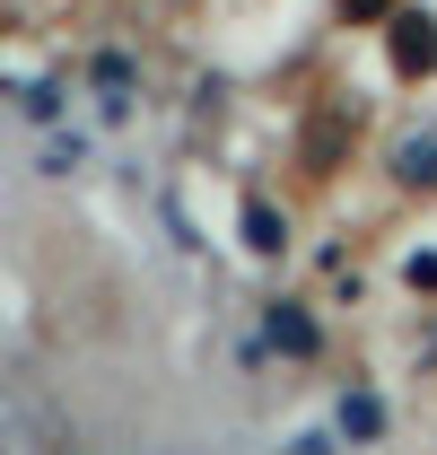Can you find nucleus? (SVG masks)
Segmentation results:
<instances>
[{
  "mask_svg": "<svg viewBox=\"0 0 437 455\" xmlns=\"http://www.w3.org/2000/svg\"><path fill=\"white\" fill-rule=\"evenodd\" d=\"M402 184H437V140H402Z\"/></svg>",
  "mask_w": 437,
  "mask_h": 455,
  "instance_id": "obj_4",
  "label": "nucleus"
},
{
  "mask_svg": "<svg viewBox=\"0 0 437 455\" xmlns=\"http://www.w3.org/2000/svg\"><path fill=\"white\" fill-rule=\"evenodd\" d=\"M385 27H393V36H385V44H393V70H402V79H429L437 70V18L429 9H393Z\"/></svg>",
  "mask_w": 437,
  "mask_h": 455,
  "instance_id": "obj_1",
  "label": "nucleus"
},
{
  "mask_svg": "<svg viewBox=\"0 0 437 455\" xmlns=\"http://www.w3.org/2000/svg\"><path fill=\"white\" fill-rule=\"evenodd\" d=\"M341 429H350V438H377V429H385V403L377 395H350V403H341Z\"/></svg>",
  "mask_w": 437,
  "mask_h": 455,
  "instance_id": "obj_3",
  "label": "nucleus"
},
{
  "mask_svg": "<svg viewBox=\"0 0 437 455\" xmlns=\"http://www.w3.org/2000/svg\"><path fill=\"white\" fill-rule=\"evenodd\" d=\"M245 245H263V254L280 245V220H272V211H245Z\"/></svg>",
  "mask_w": 437,
  "mask_h": 455,
  "instance_id": "obj_5",
  "label": "nucleus"
},
{
  "mask_svg": "<svg viewBox=\"0 0 437 455\" xmlns=\"http://www.w3.org/2000/svg\"><path fill=\"white\" fill-rule=\"evenodd\" d=\"M411 289H437V254H411Z\"/></svg>",
  "mask_w": 437,
  "mask_h": 455,
  "instance_id": "obj_7",
  "label": "nucleus"
},
{
  "mask_svg": "<svg viewBox=\"0 0 437 455\" xmlns=\"http://www.w3.org/2000/svg\"><path fill=\"white\" fill-rule=\"evenodd\" d=\"M402 0H341V18H393Z\"/></svg>",
  "mask_w": 437,
  "mask_h": 455,
  "instance_id": "obj_6",
  "label": "nucleus"
},
{
  "mask_svg": "<svg viewBox=\"0 0 437 455\" xmlns=\"http://www.w3.org/2000/svg\"><path fill=\"white\" fill-rule=\"evenodd\" d=\"M272 341L306 359V350H315V315H306V307H272Z\"/></svg>",
  "mask_w": 437,
  "mask_h": 455,
  "instance_id": "obj_2",
  "label": "nucleus"
}]
</instances>
